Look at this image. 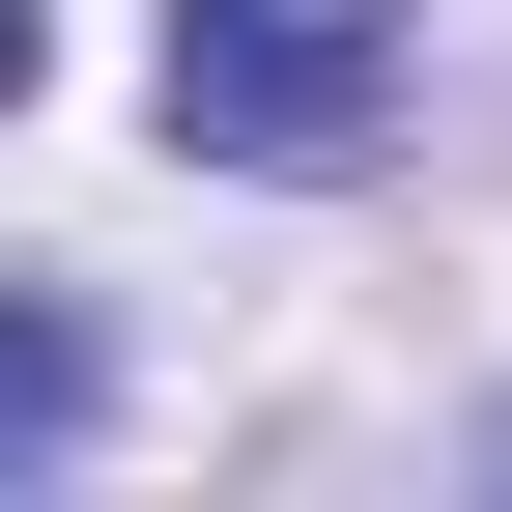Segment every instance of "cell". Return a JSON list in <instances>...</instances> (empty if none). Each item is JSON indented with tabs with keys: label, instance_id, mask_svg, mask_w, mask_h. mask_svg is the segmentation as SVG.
Here are the masks:
<instances>
[{
	"label": "cell",
	"instance_id": "cell-1",
	"mask_svg": "<svg viewBox=\"0 0 512 512\" xmlns=\"http://www.w3.org/2000/svg\"><path fill=\"white\" fill-rule=\"evenodd\" d=\"M399 0H171V171H370Z\"/></svg>",
	"mask_w": 512,
	"mask_h": 512
},
{
	"label": "cell",
	"instance_id": "cell-2",
	"mask_svg": "<svg viewBox=\"0 0 512 512\" xmlns=\"http://www.w3.org/2000/svg\"><path fill=\"white\" fill-rule=\"evenodd\" d=\"M57 427H86V342H57V313H0V456H57Z\"/></svg>",
	"mask_w": 512,
	"mask_h": 512
},
{
	"label": "cell",
	"instance_id": "cell-3",
	"mask_svg": "<svg viewBox=\"0 0 512 512\" xmlns=\"http://www.w3.org/2000/svg\"><path fill=\"white\" fill-rule=\"evenodd\" d=\"M0 86H29V0H0Z\"/></svg>",
	"mask_w": 512,
	"mask_h": 512
},
{
	"label": "cell",
	"instance_id": "cell-4",
	"mask_svg": "<svg viewBox=\"0 0 512 512\" xmlns=\"http://www.w3.org/2000/svg\"><path fill=\"white\" fill-rule=\"evenodd\" d=\"M484 456H512V427H484Z\"/></svg>",
	"mask_w": 512,
	"mask_h": 512
}]
</instances>
